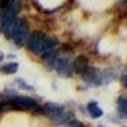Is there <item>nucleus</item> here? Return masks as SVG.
I'll list each match as a JSON object with an SVG mask.
<instances>
[{"mask_svg":"<svg viewBox=\"0 0 127 127\" xmlns=\"http://www.w3.org/2000/svg\"><path fill=\"white\" fill-rule=\"evenodd\" d=\"M14 84H17V85L20 88V89H23V90H28V92H33L34 90V88L31 85V84H28L24 79H22V78H17L15 80H14Z\"/></svg>","mask_w":127,"mask_h":127,"instance_id":"nucleus-15","label":"nucleus"},{"mask_svg":"<svg viewBox=\"0 0 127 127\" xmlns=\"http://www.w3.org/2000/svg\"><path fill=\"white\" fill-rule=\"evenodd\" d=\"M46 34L43 33L42 31H34L32 32L31 34H28L27 39H26V47L29 52L32 54H41V50H42V45H43V41H45Z\"/></svg>","mask_w":127,"mask_h":127,"instance_id":"nucleus-3","label":"nucleus"},{"mask_svg":"<svg viewBox=\"0 0 127 127\" xmlns=\"http://www.w3.org/2000/svg\"><path fill=\"white\" fill-rule=\"evenodd\" d=\"M19 70V64L18 62H5L0 65V72L3 74H15Z\"/></svg>","mask_w":127,"mask_h":127,"instance_id":"nucleus-12","label":"nucleus"},{"mask_svg":"<svg viewBox=\"0 0 127 127\" xmlns=\"http://www.w3.org/2000/svg\"><path fill=\"white\" fill-rule=\"evenodd\" d=\"M9 37L12 38L13 43L18 47L23 46L24 42L28 37V24L24 19L22 18H15L14 20V24L10 29V33Z\"/></svg>","mask_w":127,"mask_h":127,"instance_id":"nucleus-2","label":"nucleus"},{"mask_svg":"<svg viewBox=\"0 0 127 127\" xmlns=\"http://www.w3.org/2000/svg\"><path fill=\"white\" fill-rule=\"evenodd\" d=\"M117 107H118L120 114L122 116V120H125V118H126V114H127V98L125 97V95H122V97L118 98V100H117Z\"/></svg>","mask_w":127,"mask_h":127,"instance_id":"nucleus-14","label":"nucleus"},{"mask_svg":"<svg viewBox=\"0 0 127 127\" xmlns=\"http://www.w3.org/2000/svg\"><path fill=\"white\" fill-rule=\"evenodd\" d=\"M88 84L93 87H100L103 84V78H102V71L95 69L93 66H89L85 71L80 75Z\"/></svg>","mask_w":127,"mask_h":127,"instance_id":"nucleus-4","label":"nucleus"},{"mask_svg":"<svg viewBox=\"0 0 127 127\" xmlns=\"http://www.w3.org/2000/svg\"><path fill=\"white\" fill-rule=\"evenodd\" d=\"M59 45V41L56 37H45V41H43V45H42V50H41V54H43L46 51H50V50H54L56 46Z\"/></svg>","mask_w":127,"mask_h":127,"instance_id":"nucleus-11","label":"nucleus"},{"mask_svg":"<svg viewBox=\"0 0 127 127\" xmlns=\"http://www.w3.org/2000/svg\"><path fill=\"white\" fill-rule=\"evenodd\" d=\"M89 66L90 65H89L88 57L84 56V55H79V56H76L75 59H74V61L71 64V70H72V72L78 74V75H81Z\"/></svg>","mask_w":127,"mask_h":127,"instance_id":"nucleus-6","label":"nucleus"},{"mask_svg":"<svg viewBox=\"0 0 127 127\" xmlns=\"http://www.w3.org/2000/svg\"><path fill=\"white\" fill-rule=\"evenodd\" d=\"M42 109H43L46 113H48L51 117L52 116H55L60 112H62L64 109H65V107H64L62 104L60 103H55V102H47L43 104V107H42Z\"/></svg>","mask_w":127,"mask_h":127,"instance_id":"nucleus-9","label":"nucleus"},{"mask_svg":"<svg viewBox=\"0 0 127 127\" xmlns=\"http://www.w3.org/2000/svg\"><path fill=\"white\" fill-rule=\"evenodd\" d=\"M122 85L126 87V75H122Z\"/></svg>","mask_w":127,"mask_h":127,"instance_id":"nucleus-17","label":"nucleus"},{"mask_svg":"<svg viewBox=\"0 0 127 127\" xmlns=\"http://www.w3.org/2000/svg\"><path fill=\"white\" fill-rule=\"evenodd\" d=\"M54 69L56 72L62 78H70L72 75V70H71V64L67 57H59L55 64H54Z\"/></svg>","mask_w":127,"mask_h":127,"instance_id":"nucleus-5","label":"nucleus"},{"mask_svg":"<svg viewBox=\"0 0 127 127\" xmlns=\"http://www.w3.org/2000/svg\"><path fill=\"white\" fill-rule=\"evenodd\" d=\"M102 78H103V83L109 84V83H112L117 79V71L112 67H108L102 72Z\"/></svg>","mask_w":127,"mask_h":127,"instance_id":"nucleus-13","label":"nucleus"},{"mask_svg":"<svg viewBox=\"0 0 127 127\" xmlns=\"http://www.w3.org/2000/svg\"><path fill=\"white\" fill-rule=\"evenodd\" d=\"M1 105H10L13 109H34L38 102L31 97H27V95H19V94H12V95H8L5 98L4 103Z\"/></svg>","mask_w":127,"mask_h":127,"instance_id":"nucleus-1","label":"nucleus"},{"mask_svg":"<svg viewBox=\"0 0 127 127\" xmlns=\"http://www.w3.org/2000/svg\"><path fill=\"white\" fill-rule=\"evenodd\" d=\"M3 57H4L3 55H0V61H1V60H3Z\"/></svg>","mask_w":127,"mask_h":127,"instance_id":"nucleus-18","label":"nucleus"},{"mask_svg":"<svg viewBox=\"0 0 127 127\" xmlns=\"http://www.w3.org/2000/svg\"><path fill=\"white\" fill-rule=\"evenodd\" d=\"M87 111L92 116V118H95V120L100 118L103 116V109L99 107V104L97 102H94V100H92L87 104Z\"/></svg>","mask_w":127,"mask_h":127,"instance_id":"nucleus-10","label":"nucleus"},{"mask_svg":"<svg viewBox=\"0 0 127 127\" xmlns=\"http://www.w3.org/2000/svg\"><path fill=\"white\" fill-rule=\"evenodd\" d=\"M14 20H15V17L1 15V18H0V33L9 37L10 29H12V27L14 24Z\"/></svg>","mask_w":127,"mask_h":127,"instance_id":"nucleus-7","label":"nucleus"},{"mask_svg":"<svg viewBox=\"0 0 127 127\" xmlns=\"http://www.w3.org/2000/svg\"><path fill=\"white\" fill-rule=\"evenodd\" d=\"M65 127H84V125H83L80 121L72 118L71 121H69L67 123H65Z\"/></svg>","mask_w":127,"mask_h":127,"instance_id":"nucleus-16","label":"nucleus"},{"mask_svg":"<svg viewBox=\"0 0 127 127\" xmlns=\"http://www.w3.org/2000/svg\"><path fill=\"white\" fill-rule=\"evenodd\" d=\"M72 117H74V114L71 113V112H69V111H62V112H60V113H57V114H55V116H52V122H54L56 126H61V125H65V123H67L69 121H71L72 120Z\"/></svg>","mask_w":127,"mask_h":127,"instance_id":"nucleus-8","label":"nucleus"}]
</instances>
